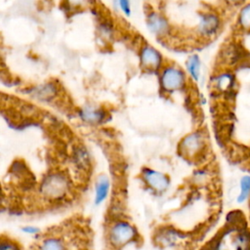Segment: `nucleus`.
<instances>
[{"mask_svg":"<svg viewBox=\"0 0 250 250\" xmlns=\"http://www.w3.org/2000/svg\"><path fill=\"white\" fill-rule=\"evenodd\" d=\"M222 21L220 17L213 12H206L201 14L198 24H197V31L198 33L205 37L210 38L215 36L221 29Z\"/></svg>","mask_w":250,"mask_h":250,"instance_id":"nucleus-2","label":"nucleus"},{"mask_svg":"<svg viewBox=\"0 0 250 250\" xmlns=\"http://www.w3.org/2000/svg\"><path fill=\"white\" fill-rule=\"evenodd\" d=\"M186 68L190 78L193 81L198 82L201 73V61L199 56L196 54L189 56L186 62Z\"/></svg>","mask_w":250,"mask_h":250,"instance_id":"nucleus-12","label":"nucleus"},{"mask_svg":"<svg viewBox=\"0 0 250 250\" xmlns=\"http://www.w3.org/2000/svg\"><path fill=\"white\" fill-rule=\"evenodd\" d=\"M117 5L120 11L127 17L131 16L132 9H131V2L130 0H117Z\"/></svg>","mask_w":250,"mask_h":250,"instance_id":"nucleus-16","label":"nucleus"},{"mask_svg":"<svg viewBox=\"0 0 250 250\" xmlns=\"http://www.w3.org/2000/svg\"><path fill=\"white\" fill-rule=\"evenodd\" d=\"M250 197V176L244 175L239 181V192L236 196L237 203H244Z\"/></svg>","mask_w":250,"mask_h":250,"instance_id":"nucleus-13","label":"nucleus"},{"mask_svg":"<svg viewBox=\"0 0 250 250\" xmlns=\"http://www.w3.org/2000/svg\"><path fill=\"white\" fill-rule=\"evenodd\" d=\"M185 84L186 74L181 68L175 65H169L162 70L160 75V86L165 93H175L183 89Z\"/></svg>","mask_w":250,"mask_h":250,"instance_id":"nucleus-1","label":"nucleus"},{"mask_svg":"<svg viewBox=\"0 0 250 250\" xmlns=\"http://www.w3.org/2000/svg\"><path fill=\"white\" fill-rule=\"evenodd\" d=\"M145 179L153 188L156 189H163L168 184V180L163 174L150 169L146 170Z\"/></svg>","mask_w":250,"mask_h":250,"instance_id":"nucleus-11","label":"nucleus"},{"mask_svg":"<svg viewBox=\"0 0 250 250\" xmlns=\"http://www.w3.org/2000/svg\"><path fill=\"white\" fill-rule=\"evenodd\" d=\"M214 88L220 93H229L235 86V76L230 70H223L216 74L212 80Z\"/></svg>","mask_w":250,"mask_h":250,"instance_id":"nucleus-5","label":"nucleus"},{"mask_svg":"<svg viewBox=\"0 0 250 250\" xmlns=\"http://www.w3.org/2000/svg\"><path fill=\"white\" fill-rule=\"evenodd\" d=\"M146 26L155 36H163L167 33L169 25L165 18L156 12H150L146 17Z\"/></svg>","mask_w":250,"mask_h":250,"instance_id":"nucleus-6","label":"nucleus"},{"mask_svg":"<svg viewBox=\"0 0 250 250\" xmlns=\"http://www.w3.org/2000/svg\"><path fill=\"white\" fill-rule=\"evenodd\" d=\"M140 62L144 68L156 69L162 62V56L154 47L145 45L140 52Z\"/></svg>","mask_w":250,"mask_h":250,"instance_id":"nucleus-4","label":"nucleus"},{"mask_svg":"<svg viewBox=\"0 0 250 250\" xmlns=\"http://www.w3.org/2000/svg\"><path fill=\"white\" fill-rule=\"evenodd\" d=\"M226 4L232 6V7H237V6H242L243 4H245L248 0H224Z\"/></svg>","mask_w":250,"mask_h":250,"instance_id":"nucleus-18","label":"nucleus"},{"mask_svg":"<svg viewBox=\"0 0 250 250\" xmlns=\"http://www.w3.org/2000/svg\"><path fill=\"white\" fill-rule=\"evenodd\" d=\"M97 195H96V202L99 203L101 201H103L106 194H107V190H108V181L105 177H102L98 184H97Z\"/></svg>","mask_w":250,"mask_h":250,"instance_id":"nucleus-14","label":"nucleus"},{"mask_svg":"<svg viewBox=\"0 0 250 250\" xmlns=\"http://www.w3.org/2000/svg\"><path fill=\"white\" fill-rule=\"evenodd\" d=\"M65 180L62 179V177L54 175L51 176L44 184L43 189L45 190L46 194L50 196H59L60 194H62L65 190Z\"/></svg>","mask_w":250,"mask_h":250,"instance_id":"nucleus-9","label":"nucleus"},{"mask_svg":"<svg viewBox=\"0 0 250 250\" xmlns=\"http://www.w3.org/2000/svg\"><path fill=\"white\" fill-rule=\"evenodd\" d=\"M204 137L200 132H192L181 141L180 149L182 153L188 156H193L198 153L204 146Z\"/></svg>","mask_w":250,"mask_h":250,"instance_id":"nucleus-3","label":"nucleus"},{"mask_svg":"<svg viewBox=\"0 0 250 250\" xmlns=\"http://www.w3.org/2000/svg\"><path fill=\"white\" fill-rule=\"evenodd\" d=\"M134 236V229L125 223H119L112 228L110 240L116 245H121Z\"/></svg>","mask_w":250,"mask_h":250,"instance_id":"nucleus-7","label":"nucleus"},{"mask_svg":"<svg viewBox=\"0 0 250 250\" xmlns=\"http://www.w3.org/2000/svg\"><path fill=\"white\" fill-rule=\"evenodd\" d=\"M40 250H65L63 243L57 238H48L41 244Z\"/></svg>","mask_w":250,"mask_h":250,"instance_id":"nucleus-15","label":"nucleus"},{"mask_svg":"<svg viewBox=\"0 0 250 250\" xmlns=\"http://www.w3.org/2000/svg\"><path fill=\"white\" fill-rule=\"evenodd\" d=\"M79 116L86 123L98 124L104 120L105 113L100 107L93 105H85L80 109Z\"/></svg>","mask_w":250,"mask_h":250,"instance_id":"nucleus-8","label":"nucleus"},{"mask_svg":"<svg viewBox=\"0 0 250 250\" xmlns=\"http://www.w3.org/2000/svg\"><path fill=\"white\" fill-rule=\"evenodd\" d=\"M65 2L68 4L69 7L77 9L86 7L89 4L90 0H65Z\"/></svg>","mask_w":250,"mask_h":250,"instance_id":"nucleus-17","label":"nucleus"},{"mask_svg":"<svg viewBox=\"0 0 250 250\" xmlns=\"http://www.w3.org/2000/svg\"><path fill=\"white\" fill-rule=\"evenodd\" d=\"M236 24L242 32H250V0L243 4L237 13Z\"/></svg>","mask_w":250,"mask_h":250,"instance_id":"nucleus-10","label":"nucleus"}]
</instances>
